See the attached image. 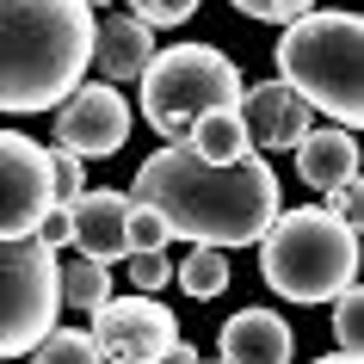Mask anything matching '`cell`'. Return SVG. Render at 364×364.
I'll list each match as a JSON object with an SVG mask.
<instances>
[{
	"mask_svg": "<svg viewBox=\"0 0 364 364\" xmlns=\"http://www.w3.org/2000/svg\"><path fill=\"white\" fill-rule=\"evenodd\" d=\"M87 6H105V0H87Z\"/></svg>",
	"mask_w": 364,
	"mask_h": 364,
	"instance_id": "27",
	"label": "cell"
},
{
	"mask_svg": "<svg viewBox=\"0 0 364 364\" xmlns=\"http://www.w3.org/2000/svg\"><path fill=\"white\" fill-rule=\"evenodd\" d=\"M56 290H62V303H75L93 315L105 296H112V266H99V259H68V266H56Z\"/></svg>",
	"mask_w": 364,
	"mask_h": 364,
	"instance_id": "16",
	"label": "cell"
},
{
	"mask_svg": "<svg viewBox=\"0 0 364 364\" xmlns=\"http://www.w3.org/2000/svg\"><path fill=\"white\" fill-rule=\"evenodd\" d=\"M105 364H192V346L179 340V321H173L167 303H154L149 290L142 296H105L93 309V333Z\"/></svg>",
	"mask_w": 364,
	"mask_h": 364,
	"instance_id": "7",
	"label": "cell"
},
{
	"mask_svg": "<svg viewBox=\"0 0 364 364\" xmlns=\"http://www.w3.org/2000/svg\"><path fill=\"white\" fill-rule=\"evenodd\" d=\"M124 235H130V247H167V223H161L149 204H130V216H124Z\"/></svg>",
	"mask_w": 364,
	"mask_h": 364,
	"instance_id": "23",
	"label": "cell"
},
{
	"mask_svg": "<svg viewBox=\"0 0 364 364\" xmlns=\"http://www.w3.org/2000/svg\"><path fill=\"white\" fill-rule=\"evenodd\" d=\"M87 0H0V112H50L93 62Z\"/></svg>",
	"mask_w": 364,
	"mask_h": 364,
	"instance_id": "2",
	"label": "cell"
},
{
	"mask_svg": "<svg viewBox=\"0 0 364 364\" xmlns=\"http://www.w3.org/2000/svg\"><path fill=\"white\" fill-rule=\"evenodd\" d=\"M259 278L284 303H333L346 284H358V229L340 223L327 204H296L266 223Z\"/></svg>",
	"mask_w": 364,
	"mask_h": 364,
	"instance_id": "3",
	"label": "cell"
},
{
	"mask_svg": "<svg viewBox=\"0 0 364 364\" xmlns=\"http://www.w3.org/2000/svg\"><path fill=\"white\" fill-rule=\"evenodd\" d=\"M154 56V38L149 25L130 19V13H112V19H93V68L112 87H124V80H136L142 68H149Z\"/></svg>",
	"mask_w": 364,
	"mask_h": 364,
	"instance_id": "13",
	"label": "cell"
},
{
	"mask_svg": "<svg viewBox=\"0 0 364 364\" xmlns=\"http://www.w3.org/2000/svg\"><path fill=\"white\" fill-rule=\"evenodd\" d=\"M216 352H223V364H290L296 333L284 327L278 309H235L216 333Z\"/></svg>",
	"mask_w": 364,
	"mask_h": 364,
	"instance_id": "12",
	"label": "cell"
},
{
	"mask_svg": "<svg viewBox=\"0 0 364 364\" xmlns=\"http://www.w3.org/2000/svg\"><path fill=\"white\" fill-rule=\"evenodd\" d=\"M50 192H56V204H68V198L87 192V161L68 149H50Z\"/></svg>",
	"mask_w": 364,
	"mask_h": 364,
	"instance_id": "21",
	"label": "cell"
},
{
	"mask_svg": "<svg viewBox=\"0 0 364 364\" xmlns=\"http://www.w3.org/2000/svg\"><path fill=\"white\" fill-rule=\"evenodd\" d=\"M327 210L340 216V223H352V229H358V210H364V186H358V173H352V179H340V186L327 192Z\"/></svg>",
	"mask_w": 364,
	"mask_h": 364,
	"instance_id": "25",
	"label": "cell"
},
{
	"mask_svg": "<svg viewBox=\"0 0 364 364\" xmlns=\"http://www.w3.org/2000/svg\"><path fill=\"white\" fill-rule=\"evenodd\" d=\"M192 364H198V358H192Z\"/></svg>",
	"mask_w": 364,
	"mask_h": 364,
	"instance_id": "29",
	"label": "cell"
},
{
	"mask_svg": "<svg viewBox=\"0 0 364 364\" xmlns=\"http://www.w3.org/2000/svg\"><path fill=\"white\" fill-rule=\"evenodd\" d=\"M124 136H130V99L117 93L112 80H87L56 105V149L80 154V161L117 154Z\"/></svg>",
	"mask_w": 364,
	"mask_h": 364,
	"instance_id": "9",
	"label": "cell"
},
{
	"mask_svg": "<svg viewBox=\"0 0 364 364\" xmlns=\"http://www.w3.org/2000/svg\"><path fill=\"white\" fill-rule=\"evenodd\" d=\"M278 80L309 99V112H327L340 130L364 124V19L358 13H315L284 25L278 38Z\"/></svg>",
	"mask_w": 364,
	"mask_h": 364,
	"instance_id": "4",
	"label": "cell"
},
{
	"mask_svg": "<svg viewBox=\"0 0 364 364\" xmlns=\"http://www.w3.org/2000/svg\"><path fill=\"white\" fill-rule=\"evenodd\" d=\"M352 173H358V136L352 130L321 124V130H309L303 142H296V179H303L309 192H333Z\"/></svg>",
	"mask_w": 364,
	"mask_h": 364,
	"instance_id": "14",
	"label": "cell"
},
{
	"mask_svg": "<svg viewBox=\"0 0 364 364\" xmlns=\"http://www.w3.org/2000/svg\"><path fill=\"white\" fill-rule=\"evenodd\" d=\"M198 13V0H130V19H142L154 31V25H186Z\"/></svg>",
	"mask_w": 364,
	"mask_h": 364,
	"instance_id": "22",
	"label": "cell"
},
{
	"mask_svg": "<svg viewBox=\"0 0 364 364\" xmlns=\"http://www.w3.org/2000/svg\"><path fill=\"white\" fill-rule=\"evenodd\" d=\"M235 112H241V124H247V149H266V154L296 149V142L315 130V112H309V99L296 93V87H284V80L241 87Z\"/></svg>",
	"mask_w": 364,
	"mask_h": 364,
	"instance_id": "10",
	"label": "cell"
},
{
	"mask_svg": "<svg viewBox=\"0 0 364 364\" xmlns=\"http://www.w3.org/2000/svg\"><path fill=\"white\" fill-rule=\"evenodd\" d=\"M142 117H149L154 136L167 142H186L198 112L210 105H235L241 99V68L235 56H223L216 43H173V50H154L149 68H142Z\"/></svg>",
	"mask_w": 364,
	"mask_h": 364,
	"instance_id": "5",
	"label": "cell"
},
{
	"mask_svg": "<svg viewBox=\"0 0 364 364\" xmlns=\"http://www.w3.org/2000/svg\"><path fill=\"white\" fill-rule=\"evenodd\" d=\"M315 364H358V352H327V358H315Z\"/></svg>",
	"mask_w": 364,
	"mask_h": 364,
	"instance_id": "26",
	"label": "cell"
},
{
	"mask_svg": "<svg viewBox=\"0 0 364 364\" xmlns=\"http://www.w3.org/2000/svg\"><path fill=\"white\" fill-rule=\"evenodd\" d=\"M235 6H241L247 19H266V25H290V19H303V13L315 6V0H235Z\"/></svg>",
	"mask_w": 364,
	"mask_h": 364,
	"instance_id": "24",
	"label": "cell"
},
{
	"mask_svg": "<svg viewBox=\"0 0 364 364\" xmlns=\"http://www.w3.org/2000/svg\"><path fill=\"white\" fill-rule=\"evenodd\" d=\"M124 259H130V284H136V290H161V284H173V259H167V247H130Z\"/></svg>",
	"mask_w": 364,
	"mask_h": 364,
	"instance_id": "20",
	"label": "cell"
},
{
	"mask_svg": "<svg viewBox=\"0 0 364 364\" xmlns=\"http://www.w3.org/2000/svg\"><path fill=\"white\" fill-rule=\"evenodd\" d=\"M56 247L43 241H0V358H25L56 327Z\"/></svg>",
	"mask_w": 364,
	"mask_h": 364,
	"instance_id": "6",
	"label": "cell"
},
{
	"mask_svg": "<svg viewBox=\"0 0 364 364\" xmlns=\"http://www.w3.org/2000/svg\"><path fill=\"white\" fill-rule=\"evenodd\" d=\"M136 204H149L167 235H186L192 247H253L278 216V173L266 154L198 161L173 142L136 167Z\"/></svg>",
	"mask_w": 364,
	"mask_h": 364,
	"instance_id": "1",
	"label": "cell"
},
{
	"mask_svg": "<svg viewBox=\"0 0 364 364\" xmlns=\"http://www.w3.org/2000/svg\"><path fill=\"white\" fill-rule=\"evenodd\" d=\"M50 204V149L19 130H0V241H25Z\"/></svg>",
	"mask_w": 364,
	"mask_h": 364,
	"instance_id": "8",
	"label": "cell"
},
{
	"mask_svg": "<svg viewBox=\"0 0 364 364\" xmlns=\"http://www.w3.org/2000/svg\"><path fill=\"white\" fill-rule=\"evenodd\" d=\"M186 149L198 154V161H241L247 149V124H241V112L235 105H210V112L192 117V130H186Z\"/></svg>",
	"mask_w": 364,
	"mask_h": 364,
	"instance_id": "15",
	"label": "cell"
},
{
	"mask_svg": "<svg viewBox=\"0 0 364 364\" xmlns=\"http://www.w3.org/2000/svg\"><path fill=\"white\" fill-rule=\"evenodd\" d=\"M173 278L186 284V296L210 303V296H223V290H229V253H223V247H192L179 266H173Z\"/></svg>",
	"mask_w": 364,
	"mask_h": 364,
	"instance_id": "17",
	"label": "cell"
},
{
	"mask_svg": "<svg viewBox=\"0 0 364 364\" xmlns=\"http://www.w3.org/2000/svg\"><path fill=\"white\" fill-rule=\"evenodd\" d=\"M31 364H105L99 346L80 333V327H50L38 346H31Z\"/></svg>",
	"mask_w": 364,
	"mask_h": 364,
	"instance_id": "18",
	"label": "cell"
},
{
	"mask_svg": "<svg viewBox=\"0 0 364 364\" xmlns=\"http://www.w3.org/2000/svg\"><path fill=\"white\" fill-rule=\"evenodd\" d=\"M333 333H340V352H364V290L346 284L333 296Z\"/></svg>",
	"mask_w": 364,
	"mask_h": 364,
	"instance_id": "19",
	"label": "cell"
},
{
	"mask_svg": "<svg viewBox=\"0 0 364 364\" xmlns=\"http://www.w3.org/2000/svg\"><path fill=\"white\" fill-rule=\"evenodd\" d=\"M68 210V247H80L87 259L99 266H112L130 253V235H124V216H130V198L112 192V186H93V192H80L62 204Z\"/></svg>",
	"mask_w": 364,
	"mask_h": 364,
	"instance_id": "11",
	"label": "cell"
},
{
	"mask_svg": "<svg viewBox=\"0 0 364 364\" xmlns=\"http://www.w3.org/2000/svg\"><path fill=\"white\" fill-rule=\"evenodd\" d=\"M0 364H6V358H0Z\"/></svg>",
	"mask_w": 364,
	"mask_h": 364,
	"instance_id": "28",
	"label": "cell"
}]
</instances>
